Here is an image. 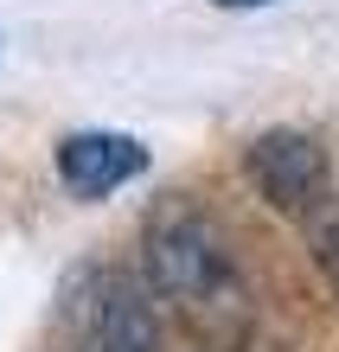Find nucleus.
<instances>
[{"mask_svg":"<svg viewBox=\"0 0 339 352\" xmlns=\"http://www.w3.org/2000/svg\"><path fill=\"white\" fill-rule=\"evenodd\" d=\"M83 352H160V301L135 276H102Z\"/></svg>","mask_w":339,"mask_h":352,"instance_id":"nucleus-3","label":"nucleus"},{"mask_svg":"<svg viewBox=\"0 0 339 352\" xmlns=\"http://www.w3.org/2000/svg\"><path fill=\"white\" fill-rule=\"evenodd\" d=\"M141 167H147V148L135 135H116V129H83V135L58 141V173L83 199H102L116 186H129Z\"/></svg>","mask_w":339,"mask_h":352,"instance_id":"nucleus-4","label":"nucleus"},{"mask_svg":"<svg viewBox=\"0 0 339 352\" xmlns=\"http://www.w3.org/2000/svg\"><path fill=\"white\" fill-rule=\"evenodd\" d=\"M141 282L193 327L243 320V276L224 250V231L199 205H160L141 224Z\"/></svg>","mask_w":339,"mask_h":352,"instance_id":"nucleus-1","label":"nucleus"},{"mask_svg":"<svg viewBox=\"0 0 339 352\" xmlns=\"http://www.w3.org/2000/svg\"><path fill=\"white\" fill-rule=\"evenodd\" d=\"M320 263H327V276H333V288H339V212L327 218V231H320Z\"/></svg>","mask_w":339,"mask_h":352,"instance_id":"nucleus-5","label":"nucleus"},{"mask_svg":"<svg viewBox=\"0 0 339 352\" xmlns=\"http://www.w3.org/2000/svg\"><path fill=\"white\" fill-rule=\"evenodd\" d=\"M243 173L256 186V199L288 218H301L327 199V148L307 129H263L243 148Z\"/></svg>","mask_w":339,"mask_h":352,"instance_id":"nucleus-2","label":"nucleus"},{"mask_svg":"<svg viewBox=\"0 0 339 352\" xmlns=\"http://www.w3.org/2000/svg\"><path fill=\"white\" fill-rule=\"evenodd\" d=\"M218 7H263V0H218Z\"/></svg>","mask_w":339,"mask_h":352,"instance_id":"nucleus-6","label":"nucleus"}]
</instances>
